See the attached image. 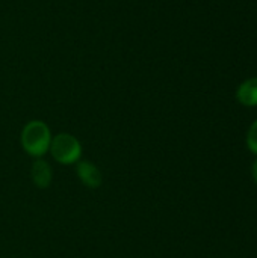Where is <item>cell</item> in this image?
<instances>
[{"mask_svg":"<svg viewBox=\"0 0 257 258\" xmlns=\"http://www.w3.org/2000/svg\"><path fill=\"white\" fill-rule=\"evenodd\" d=\"M247 145L248 148L257 154V121L250 127L248 135H247Z\"/></svg>","mask_w":257,"mask_h":258,"instance_id":"6","label":"cell"},{"mask_svg":"<svg viewBox=\"0 0 257 258\" xmlns=\"http://www.w3.org/2000/svg\"><path fill=\"white\" fill-rule=\"evenodd\" d=\"M52 144L50 128L42 121H30L21 133V145L30 156L39 157L45 154Z\"/></svg>","mask_w":257,"mask_h":258,"instance_id":"1","label":"cell"},{"mask_svg":"<svg viewBox=\"0 0 257 258\" xmlns=\"http://www.w3.org/2000/svg\"><path fill=\"white\" fill-rule=\"evenodd\" d=\"M77 174L80 177V180L83 181V184L89 186V187H97L100 186V172L97 171V168L94 165H91L89 162H82L77 166Z\"/></svg>","mask_w":257,"mask_h":258,"instance_id":"4","label":"cell"},{"mask_svg":"<svg viewBox=\"0 0 257 258\" xmlns=\"http://www.w3.org/2000/svg\"><path fill=\"white\" fill-rule=\"evenodd\" d=\"M253 177H254V181L257 183V160L254 162V165H253Z\"/></svg>","mask_w":257,"mask_h":258,"instance_id":"7","label":"cell"},{"mask_svg":"<svg viewBox=\"0 0 257 258\" xmlns=\"http://www.w3.org/2000/svg\"><path fill=\"white\" fill-rule=\"evenodd\" d=\"M236 97L244 106H257V77L245 80L238 88Z\"/></svg>","mask_w":257,"mask_h":258,"instance_id":"3","label":"cell"},{"mask_svg":"<svg viewBox=\"0 0 257 258\" xmlns=\"http://www.w3.org/2000/svg\"><path fill=\"white\" fill-rule=\"evenodd\" d=\"M32 178H33V183L38 187H47L50 180H52V169H50V166L45 162H42V160L35 162L33 166H32Z\"/></svg>","mask_w":257,"mask_h":258,"instance_id":"5","label":"cell"},{"mask_svg":"<svg viewBox=\"0 0 257 258\" xmlns=\"http://www.w3.org/2000/svg\"><path fill=\"white\" fill-rule=\"evenodd\" d=\"M50 151L53 157L62 165H71L77 162L82 156V147L79 141L67 133L58 135L56 138L52 139Z\"/></svg>","mask_w":257,"mask_h":258,"instance_id":"2","label":"cell"}]
</instances>
